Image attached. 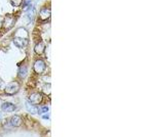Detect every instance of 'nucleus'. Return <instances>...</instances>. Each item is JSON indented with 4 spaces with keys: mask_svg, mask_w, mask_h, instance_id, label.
Segmentation results:
<instances>
[{
    "mask_svg": "<svg viewBox=\"0 0 154 137\" xmlns=\"http://www.w3.org/2000/svg\"><path fill=\"white\" fill-rule=\"evenodd\" d=\"M0 119H1V115H0Z\"/></svg>",
    "mask_w": 154,
    "mask_h": 137,
    "instance_id": "16",
    "label": "nucleus"
},
{
    "mask_svg": "<svg viewBox=\"0 0 154 137\" xmlns=\"http://www.w3.org/2000/svg\"><path fill=\"white\" fill-rule=\"evenodd\" d=\"M44 49H45V44H44L43 41H40V42H38L36 45H35L34 52L36 53V54L40 55L44 52Z\"/></svg>",
    "mask_w": 154,
    "mask_h": 137,
    "instance_id": "6",
    "label": "nucleus"
},
{
    "mask_svg": "<svg viewBox=\"0 0 154 137\" xmlns=\"http://www.w3.org/2000/svg\"><path fill=\"white\" fill-rule=\"evenodd\" d=\"M13 44H15L16 46H18V47L22 48V47H25V46L27 45L28 41H27V39H25V38H20V37H16V38L13 39Z\"/></svg>",
    "mask_w": 154,
    "mask_h": 137,
    "instance_id": "5",
    "label": "nucleus"
},
{
    "mask_svg": "<svg viewBox=\"0 0 154 137\" xmlns=\"http://www.w3.org/2000/svg\"><path fill=\"white\" fill-rule=\"evenodd\" d=\"M26 108H27V111L32 115H37L38 114V108H36V105L30 103L29 101H26Z\"/></svg>",
    "mask_w": 154,
    "mask_h": 137,
    "instance_id": "8",
    "label": "nucleus"
},
{
    "mask_svg": "<svg viewBox=\"0 0 154 137\" xmlns=\"http://www.w3.org/2000/svg\"><path fill=\"white\" fill-rule=\"evenodd\" d=\"M46 69V64L43 59H37L33 64V70L36 74H42Z\"/></svg>",
    "mask_w": 154,
    "mask_h": 137,
    "instance_id": "2",
    "label": "nucleus"
},
{
    "mask_svg": "<svg viewBox=\"0 0 154 137\" xmlns=\"http://www.w3.org/2000/svg\"><path fill=\"white\" fill-rule=\"evenodd\" d=\"M10 2L16 7H19V6H21L23 4V0H10Z\"/></svg>",
    "mask_w": 154,
    "mask_h": 137,
    "instance_id": "13",
    "label": "nucleus"
},
{
    "mask_svg": "<svg viewBox=\"0 0 154 137\" xmlns=\"http://www.w3.org/2000/svg\"><path fill=\"white\" fill-rule=\"evenodd\" d=\"M51 15V11L48 7H42L41 10L39 11V18L41 21H46V20H50Z\"/></svg>",
    "mask_w": 154,
    "mask_h": 137,
    "instance_id": "4",
    "label": "nucleus"
},
{
    "mask_svg": "<svg viewBox=\"0 0 154 137\" xmlns=\"http://www.w3.org/2000/svg\"><path fill=\"white\" fill-rule=\"evenodd\" d=\"M43 119L47 120V119H48V116H47V115H44V116H43Z\"/></svg>",
    "mask_w": 154,
    "mask_h": 137,
    "instance_id": "15",
    "label": "nucleus"
},
{
    "mask_svg": "<svg viewBox=\"0 0 154 137\" xmlns=\"http://www.w3.org/2000/svg\"><path fill=\"white\" fill-rule=\"evenodd\" d=\"M31 7H32V3H31V1H30V0H28V1H26V2H25V4H24V10L29 11V10H31Z\"/></svg>",
    "mask_w": 154,
    "mask_h": 137,
    "instance_id": "12",
    "label": "nucleus"
},
{
    "mask_svg": "<svg viewBox=\"0 0 154 137\" xmlns=\"http://www.w3.org/2000/svg\"><path fill=\"white\" fill-rule=\"evenodd\" d=\"M10 122H11V124H13V127H19V126L22 125L23 121H22V118H21L20 116H13V117L11 118Z\"/></svg>",
    "mask_w": 154,
    "mask_h": 137,
    "instance_id": "9",
    "label": "nucleus"
},
{
    "mask_svg": "<svg viewBox=\"0 0 154 137\" xmlns=\"http://www.w3.org/2000/svg\"><path fill=\"white\" fill-rule=\"evenodd\" d=\"M19 89H20V84L18 82H16V81H13V82L9 83L8 85L5 86L4 92L7 95H13L19 91Z\"/></svg>",
    "mask_w": 154,
    "mask_h": 137,
    "instance_id": "1",
    "label": "nucleus"
},
{
    "mask_svg": "<svg viewBox=\"0 0 154 137\" xmlns=\"http://www.w3.org/2000/svg\"><path fill=\"white\" fill-rule=\"evenodd\" d=\"M43 99V96L41 93H38V92H35V93H32L29 97V103L34 104V105H37V104L41 103Z\"/></svg>",
    "mask_w": 154,
    "mask_h": 137,
    "instance_id": "3",
    "label": "nucleus"
},
{
    "mask_svg": "<svg viewBox=\"0 0 154 137\" xmlns=\"http://www.w3.org/2000/svg\"><path fill=\"white\" fill-rule=\"evenodd\" d=\"M13 23H15V20H13V18L7 15V17L5 18V20H4V22H3V26L5 27V28H10L13 25Z\"/></svg>",
    "mask_w": 154,
    "mask_h": 137,
    "instance_id": "10",
    "label": "nucleus"
},
{
    "mask_svg": "<svg viewBox=\"0 0 154 137\" xmlns=\"http://www.w3.org/2000/svg\"><path fill=\"white\" fill-rule=\"evenodd\" d=\"M28 73V68L26 66H22L19 68V76L21 78H25Z\"/></svg>",
    "mask_w": 154,
    "mask_h": 137,
    "instance_id": "11",
    "label": "nucleus"
},
{
    "mask_svg": "<svg viewBox=\"0 0 154 137\" xmlns=\"http://www.w3.org/2000/svg\"><path fill=\"white\" fill-rule=\"evenodd\" d=\"M1 108H2V111H5V113H10V111H16V106L13 105V103H2Z\"/></svg>",
    "mask_w": 154,
    "mask_h": 137,
    "instance_id": "7",
    "label": "nucleus"
},
{
    "mask_svg": "<svg viewBox=\"0 0 154 137\" xmlns=\"http://www.w3.org/2000/svg\"><path fill=\"white\" fill-rule=\"evenodd\" d=\"M48 111V108L47 106H41L40 108H38V114H40V115H43V114H45V113H47Z\"/></svg>",
    "mask_w": 154,
    "mask_h": 137,
    "instance_id": "14",
    "label": "nucleus"
}]
</instances>
